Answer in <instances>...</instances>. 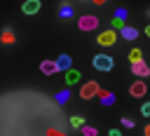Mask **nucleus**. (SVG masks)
I'll list each match as a JSON object with an SVG mask.
<instances>
[{
    "instance_id": "nucleus-1",
    "label": "nucleus",
    "mask_w": 150,
    "mask_h": 136,
    "mask_svg": "<svg viewBox=\"0 0 150 136\" xmlns=\"http://www.w3.org/2000/svg\"><path fill=\"white\" fill-rule=\"evenodd\" d=\"M112 66H115L112 56H105V54L94 56V68H98V70H112Z\"/></svg>"
},
{
    "instance_id": "nucleus-16",
    "label": "nucleus",
    "mask_w": 150,
    "mask_h": 136,
    "mask_svg": "<svg viewBox=\"0 0 150 136\" xmlns=\"http://www.w3.org/2000/svg\"><path fill=\"white\" fill-rule=\"evenodd\" d=\"M59 14H61V16H70V14H73V7H70V5L66 2V5H61V9H59Z\"/></svg>"
},
{
    "instance_id": "nucleus-3",
    "label": "nucleus",
    "mask_w": 150,
    "mask_h": 136,
    "mask_svg": "<svg viewBox=\"0 0 150 136\" xmlns=\"http://www.w3.org/2000/svg\"><path fill=\"white\" fill-rule=\"evenodd\" d=\"M77 26H80V30H94V28L98 26V19L91 16V14H87V16H82V19L77 21Z\"/></svg>"
},
{
    "instance_id": "nucleus-6",
    "label": "nucleus",
    "mask_w": 150,
    "mask_h": 136,
    "mask_svg": "<svg viewBox=\"0 0 150 136\" xmlns=\"http://www.w3.org/2000/svg\"><path fill=\"white\" fill-rule=\"evenodd\" d=\"M21 9H23V14H38L40 12V0H26Z\"/></svg>"
},
{
    "instance_id": "nucleus-15",
    "label": "nucleus",
    "mask_w": 150,
    "mask_h": 136,
    "mask_svg": "<svg viewBox=\"0 0 150 136\" xmlns=\"http://www.w3.org/2000/svg\"><path fill=\"white\" fill-rule=\"evenodd\" d=\"M141 59H143L141 49H131V52H129V61H131V63H134V61H141Z\"/></svg>"
},
{
    "instance_id": "nucleus-19",
    "label": "nucleus",
    "mask_w": 150,
    "mask_h": 136,
    "mask_svg": "<svg viewBox=\"0 0 150 136\" xmlns=\"http://www.w3.org/2000/svg\"><path fill=\"white\" fill-rule=\"evenodd\" d=\"M141 115H145V117H150V101L141 106Z\"/></svg>"
},
{
    "instance_id": "nucleus-23",
    "label": "nucleus",
    "mask_w": 150,
    "mask_h": 136,
    "mask_svg": "<svg viewBox=\"0 0 150 136\" xmlns=\"http://www.w3.org/2000/svg\"><path fill=\"white\" fill-rule=\"evenodd\" d=\"M145 35H148V38H150V23H148V26H145Z\"/></svg>"
},
{
    "instance_id": "nucleus-4",
    "label": "nucleus",
    "mask_w": 150,
    "mask_h": 136,
    "mask_svg": "<svg viewBox=\"0 0 150 136\" xmlns=\"http://www.w3.org/2000/svg\"><path fill=\"white\" fill-rule=\"evenodd\" d=\"M131 73L138 75V77H148V75H150V68H148V63L141 59V61H134V63H131Z\"/></svg>"
},
{
    "instance_id": "nucleus-5",
    "label": "nucleus",
    "mask_w": 150,
    "mask_h": 136,
    "mask_svg": "<svg viewBox=\"0 0 150 136\" xmlns=\"http://www.w3.org/2000/svg\"><path fill=\"white\" fill-rule=\"evenodd\" d=\"M115 30H103L101 35H98V45H105V47H110L112 42H115Z\"/></svg>"
},
{
    "instance_id": "nucleus-8",
    "label": "nucleus",
    "mask_w": 150,
    "mask_h": 136,
    "mask_svg": "<svg viewBox=\"0 0 150 136\" xmlns=\"http://www.w3.org/2000/svg\"><path fill=\"white\" fill-rule=\"evenodd\" d=\"M145 91H148V87H145V82H141V80H138V82H134V84H131V89H129V94H131V96H136V98H138V96H143Z\"/></svg>"
},
{
    "instance_id": "nucleus-11",
    "label": "nucleus",
    "mask_w": 150,
    "mask_h": 136,
    "mask_svg": "<svg viewBox=\"0 0 150 136\" xmlns=\"http://www.w3.org/2000/svg\"><path fill=\"white\" fill-rule=\"evenodd\" d=\"M75 82H80V73L77 70H66V84H75Z\"/></svg>"
},
{
    "instance_id": "nucleus-24",
    "label": "nucleus",
    "mask_w": 150,
    "mask_h": 136,
    "mask_svg": "<svg viewBox=\"0 0 150 136\" xmlns=\"http://www.w3.org/2000/svg\"><path fill=\"white\" fill-rule=\"evenodd\" d=\"M145 136H150V127H145Z\"/></svg>"
},
{
    "instance_id": "nucleus-25",
    "label": "nucleus",
    "mask_w": 150,
    "mask_h": 136,
    "mask_svg": "<svg viewBox=\"0 0 150 136\" xmlns=\"http://www.w3.org/2000/svg\"><path fill=\"white\" fill-rule=\"evenodd\" d=\"M94 2H96V5H103V2H105V0H94Z\"/></svg>"
},
{
    "instance_id": "nucleus-13",
    "label": "nucleus",
    "mask_w": 150,
    "mask_h": 136,
    "mask_svg": "<svg viewBox=\"0 0 150 136\" xmlns=\"http://www.w3.org/2000/svg\"><path fill=\"white\" fill-rule=\"evenodd\" d=\"M70 127H75V129H82V127H84V117H80V115H73V117H70Z\"/></svg>"
},
{
    "instance_id": "nucleus-12",
    "label": "nucleus",
    "mask_w": 150,
    "mask_h": 136,
    "mask_svg": "<svg viewBox=\"0 0 150 136\" xmlns=\"http://www.w3.org/2000/svg\"><path fill=\"white\" fill-rule=\"evenodd\" d=\"M98 96H101V103H103V106H112V103H115V96H112L110 91H98Z\"/></svg>"
},
{
    "instance_id": "nucleus-7",
    "label": "nucleus",
    "mask_w": 150,
    "mask_h": 136,
    "mask_svg": "<svg viewBox=\"0 0 150 136\" xmlns=\"http://www.w3.org/2000/svg\"><path fill=\"white\" fill-rule=\"evenodd\" d=\"M40 70L45 75H54V73H59V66H56V61H42L40 63Z\"/></svg>"
},
{
    "instance_id": "nucleus-21",
    "label": "nucleus",
    "mask_w": 150,
    "mask_h": 136,
    "mask_svg": "<svg viewBox=\"0 0 150 136\" xmlns=\"http://www.w3.org/2000/svg\"><path fill=\"white\" fill-rule=\"evenodd\" d=\"M122 124H124L127 129H131V127H134V120H129V117H122Z\"/></svg>"
},
{
    "instance_id": "nucleus-20",
    "label": "nucleus",
    "mask_w": 150,
    "mask_h": 136,
    "mask_svg": "<svg viewBox=\"0 0 150 136\" xmlns=\"http://www.w3.org/2000/svg\"><path fill=\"white\" fill-rule=\"evenodd\" d=\"M115 19L124 21V19H127V9H117V12H115Z\"/></svg>"
},
{
    "instance_id": "nucleus-10",
    "label": "nucleus",
    "mask_w": 150,
    "mask_h": 136,
    "mask_svg": "<svg viewBox=\"0 0 150 136\" xmlns=\"http://www.w3.org/2000/svg\"><path fill=\"white\" fill-rule=\"evenodd\" d=\"M120 30H122V38L124 40H136V35H138V30L136 28H129V26H122Z\"/></svg>"
},
{
    "instance_id": "nucleus-14",
    "label": "nucleus",
    "mask_w": 150,
    "mask_h": 136,
    "mask_svg": "<svg viewBox=\"0 0 150 136\" xmlns=\"http://www.w3.org/2000/svg\"><path fill=\"white\" fill-rule=\"evenodd\" d=\"M0 38H2V42H5V45H12V42H14V33H12V30H5Z\"/></svg>"
},
{
    "instance_id": "nucleus-18",
    "label": "nucleus",
    "mask_w": 150,
    "mask_h": 136,
    "mask_svg": "<svg viewBox=\"0 0 150 136\" xmlns=\"http://www.w3.org/2000/svg\"><path fill=\"white\" fill-rule=\"evenodd\" d=\"M82 134L84 136H96V129L94 127H82Z\"/></svg>"
},
{
    "instance_id": "nucleus-2",
    "label": "nucleus",
    "mask_w": 150,
    "mask_h": 136,
    "mask_svg": "<svg viewBox=\"0 0 150 136\" xmlns=\"http://www.w3.org/2000/svg\"><path fill=\"white\" fill-rule=\"evenodd\" d=\"M101 89H98V82H94V80H89V82H84V87L80 89V96L87 101V98H91V96H96Z\"/></svg>"
},
{
    "instance_id": "nucleus-9",
    "label": "nucleus",
    "mask_w": 150,
    "mask_h": 136,
    "mask_svg": "<svg viewBox=\"0 0 150 136\" xmlns=\"http://www.w3.org/2000/svg\"><path fill=\"white\" fill-rule=\"evenodd\" d=\"M56 66H59V70H70V66H73V59H70L68 54H61V56L56 59Z\"/></svg>"
},
{
    "instance_id": "nucleus-17",
    "label": "nucleus",
    "mask_w": 150,
    "mask_h": 136,
    "mask_svg": "<svg viewBox=\"0 0 150 136\" xmlns=\"http://www.w3.org/2000/svg\"><path fill=\"white\" fill-rule=\"evenodd\" d=\"M54 98H56V103H66V101H68V91H59Z\"/></svg>"
},
{
    "instance_id": "nucleus-22",
    "label": "nucleus",
    "mask_w": 150,
    "mask_h": 136,
    "mask_svg": "<svg viewBox=\"0 0 150 136\" xmlns=\"http://www.w3.org/2000/svg\"><path fill=\"white\" fill-rule=\"evenodd\" d=\"M108 136H122V134H120L117 129H110V131H108Z\"/></svg>"
}]
</instances>
